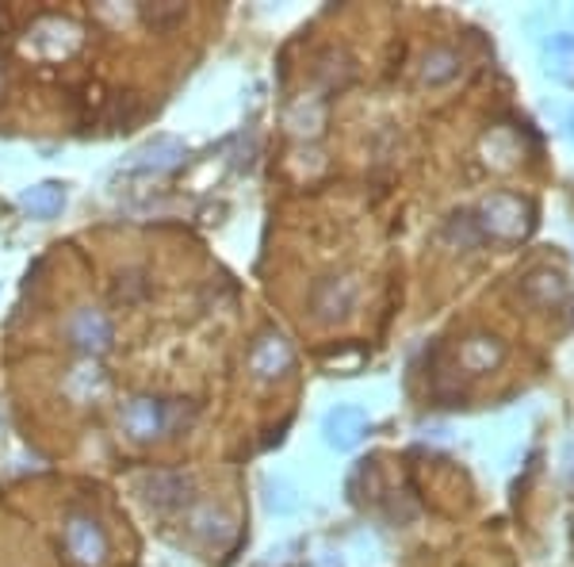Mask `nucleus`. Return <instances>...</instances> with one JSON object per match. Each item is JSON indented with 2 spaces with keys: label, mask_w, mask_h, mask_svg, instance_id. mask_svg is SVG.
I'll list each match as a JSON object with an SVG mask.
<instances>
[{
  "label": "nucleus",
  "mask_w": 574,
  "mask_h": 567,
  "mask_svg": "<svg viewBox=\"0 0 574 567\" xmlns=\"http://www.w3.org/2000/svg\"><path fill=\"white\" fill-rule=\"evenodd\" d=\"M184 165V142L172 134H154L146 146H139L127 157V173L131 177H169Z\"/></svg>",
  "instance_id": "5"
},
{
  "label": "nucleus",
  "mask_w": 574,
  "mask_h": 567,
  "mask_svg": "<svg viewBox=\"0 0 574 567\" xmlns=\"http://www.w3.org/2000/svg\"><path fill=\"white\" fill-rule=\"evenodd\" d=\"M459 55L452 47H433L426 58H421V81L426 85H449V81L459 78Z\"/></svg>",
  "instance_id": "14"
},
{
  "label": "nucleus",
  "mask_w": 574,
  "mask_h": 567,
  "mask_svg": "<svg viewBox=\"0 0 574 567\" xmlns=\"http://www.w3.org/2000/svg\"><path fill=\"white\" fill-rule=\"evenodd\" d=\"M533 211H528V203H521L517 196H490L487 203H482L479 211H475V223H479L482 238H498V241H517L528 234V226H533Z\"/></svg>",
  "instance_id": "3"
},
{
  "label": "nucleus",
  "mask_w": 574,
  "mask_h": 567,
  "mask_svg": "<svg viewBox=\"0 0 574 567\" xmlns=\"http://www.w3.org/2000/svg\"><path fill=\"white\" fill-rule=\"evenodd\" d=\"M543 62H548V73L571 81L574 78V35L551 32L548 39H543Z\"/></svg>",
  "instance_id": "13"
},
{
  "label": "nucleus",
  "mask_w": 574,
  "mask_h": 567,
  "mask_svg": "<svg viewBox=\"0 0 574 567\" xmlns=\"http://www.w3.org/2000/svg\"><path fill=\"white\" fill-rule=\"evenodd\" d=\"M261 491H264V506H268L272 513H279V518H284V513H296L299 495L284 475H268V480L261 483Z\"/></svg>",
  "instance_id": "18"
},
{
  "label": "nucleus",
  "mask_w": 574,
  "mask_h": 567,
  "mask_svg": "<svg viewBox=\"0 0 574 567\" xmlns=\"http://www.w3.org/2000/svg\"><path fill=\"white\" fill-rule=\"evenodd\" d=\"M449 238L452 241H459L464 249H471V246H479L482 241V231H479V223H475V215H452L449 218Z\"/></svg>",
  "instance_id": "19"
},
{
  "label": "nucleus",
  "mask_w": 574,
  "mask_h": 567,
  "mask_svg": "<svg viewBox=\"0 0 574 567\" xmlns=\"http://www.w3.org/2000/svg\"><path fill=\"white\" fill-rule=\"evenodd\" d=\"M357 307V280L349 276H322L311 288V311L319 322H337L349 319V311Z\"/></svg>",
  "instance_id": "7"
},
{
  "label": "nucleus",
  "mask_w": 574,
  "mask_h": 567,
  "mask_svg": "<svg viewBox=\"0 0 574 567\" xmlns=\"http://www.w3.org/2000/svg\"><path fill=\"white\" fill-rule=\"evenodd\" d=\"M192 533L200 536L207 548H226L234 536V521L223 510H203L200 518H192Z\"/></svg>",
  "instance_id": "16"
},
{
  "label": "nucleus",
  "mask_w": 574,
  "mask_h": 567,
  "mask_svg": "<svg viewBox=\"0 0 574 567\" xmlns=\"http://www.w3.org/2000/svg\"><path fill=\"white\" fill-rule=\"evenodd\" d=\"M195 418V406L188 399H162V395H131L119 406V426L131 441H162V437L184 429Z\"/></svg>",
  "instance_id": "1"
},
{
  "label": "nucleus",
  "mask_w": 574,
  "mask_h": 567,
  "mask_svg": "<svg viewBox=\"0 0 574 567\" xmlns=\"http://www.w3.org/2000/svg\"><path fill=\"white\" fill-rule=\"evenodd\" d=\"M62 334L70 342V350H77L85 361H100L104 353H111L116 345V322L108 311L93 304H77L62 322Z\"/></svg>",
  "instance_id": "2"
},
{
  "label": "nucleus",
  "mask_w": 574,
  "mask_h": 567,
  "mask_svg": "<svg viewBox=\"0 0 574 567\" xmlns=\"http://www.w3.org/2000/svg\"><path fill=\"white\" fill-rule=\"evenodd\" d=\"M563 127H566V139H571V142H574V108H571V111H566Z\"/></svg>",
  "instance_id": "20"
},
{
  "label": "nucleus",
  "mask_w": 574,
  "mask_h": 567,
  "mask_svg": "<svg viewBox=\"0 0 574 567\" xmlns=\"http://www.w3.org/2000/svg\"><path fill=\"white\" fill-rule=\"evenodd\" d=\"M364 434H368V414L360 411V406H352V403L330 406L326 418H322V441H326L330 449H337V452L357 449Z\"/></svg>",
  "instance_id": "9"
},
{
  "label": "nucleus",
  "mask_w": 574,
  "mask_h": 567,
  "mask_svg": "<svg viewBox=\"0 0 574 567\" xmlns=\"http://www.w3.org/2000/svg\"><path fill=\"white\" fill-rule=\"evenodd\" d=\"M65 395H70L73 403H96V399H104L108 395V376H104V368L96 365V361L77 365L65 376Z\"/></svg>",
  "instance_id": "12"
},
{
  "label": "nucleus",
  "mask_w": 574,
  "mask_h": 567,
  "mask_svg": "<svg viewBox=\"0 0 574 567\" xmlns=\"http://www.w3.org/2000/svg\"><path fill=\"white\" fill-rule=\"evenodd\" d=\"M139 495L146 498L154 510H184L195 498V475L188 472H150L139 480Z\"/></svg>",
  "instance_id": "6"
},
{
  "label": "nucleus",
  "mask_w": 574,
  "mask_h": 567,
  "mask_svg": "<svg viewBox=\"0 0 574 567\" xmlns=\"http://www.w3.org/2000/svg\"><path fill=\"white\" fill-rule=\"evenodd\" d=\"M459 357H464V365L471 368V373H487V368L502 365L505 345L490 334H475L471 342H464V353H459Z\"/></svg>",
  "instance_id": "15"
},
{
  "label": "nucleus",
  "mask_w": 574,
  "mask_h": 567,
  "mask_svg": "<svg viewBox=\"0 0 574 567\" xmlns=\"http://www.w3.org/2000/svg\"><path fill=\"white\" fill-rule=\"evenodd\" d=\"M525 292L528 296H536V304L540 307L566 304V284L559 272H533V276H525Z\"/></svg>",
  "instance_id": "17"
},
{
  "label": "nucleus",
  "mask_w": 574,
  "mask_h": 567,
  "mask_svg": "<svg viewBox=\"0 0 574 567\" xmlns=\"http://www.w3.org/2000/svg\"><path fill=\"white\" fill-rule=\"evenodd\" d=\"M291 365H296V350L279 330H264L249 350V373L256 380H279V376L291 373Z\"/></svg>",
  "instance_id": "8"
},
{
  "label": "nucleus",
  "mask_w": 574,
  "mask_h": 567,
  "mask_svg": "<svg viewBox=\"0 0 574 567\" xmlns=\"http://www.w3.org/2000/svg\"><path fill=\"white\" fill-rule=\"evenodd\" d=\"M65 200H70V192H65L62 180H39V185L20 192V211L32 218H55L62 215Z\"/></svg>",
  "instance_id": "11"
},
{
  "label": "nucleus",
  "mask_w": 574,
  "mask_h": 567,
  "mask_svg": "<svg viewBox=\"0 0 574 567\" xmlns=\"http://www.w3.org/2000/svg\"><path fill=\"white\" fill-rule=\"evenodd\" d=\"M65 552H70V559L77 567H104L108 564V533H104V525L93 518V513H70L65 518Z\"/></svg>",
  "instance_id": "4"
},
{
  "label": "nucleus",
  "mask_w": 574,
  "mask_h": 567,
  "mask_svg": "<svg viewBox=\"0 0 574 567\" xmlns=\"http://www.w3.org/2000/svg\"><path fill=\"white\" fill-rule=\"evenodd\" d=\"M27 43H32L35 55L43 58H70L73 50L81 47V27L65 16H47L32 27V39Z\"/></svg>",
  "instance_id": "10"
}]
</instances>
